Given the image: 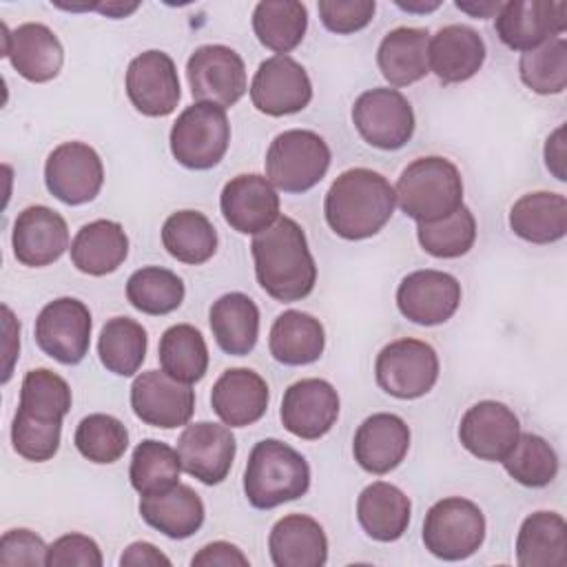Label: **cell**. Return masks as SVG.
Instances as JSON below:
<instances>
[{"instance_id":"26","label":"cell","mask_w":567,"mask_h":567,"mask_svg":"<svg viewBox=\"0 0 567 567\" xmlns=\"http://www.w3.org/2000/svg\"><path fill=\"white\" fill-rule=\"evenodd\" d=\"M430 71L443 84L474 78L485 62V42L467 24H447L430 35Z\"/></svg>"},{"instance_id":"52","label":"cell","mask_w":567,"mask_h":567,"mask_svg":"<svg viewBox=\"0 0 567 567\" xmlns=\"http://www.w3.org/2000/svg\"><path fill=\"white\" fill-rule=\"evenodd\" d=\"M120 565L122 567H168L171 565V558L164 556L153 543H146V540H137V543H131L122 556H120Z\"/></svg>"},{"instance_id":"30","label":"cell","mask_w":567,"mask_h":567,"mask_svg":"<svg viewBox=\"0 0 567 567\" xmlns=\"http://www.w3.org/2000/svg\"><path fill=\"white\" fill-rule=\"evenodd\" d=\"M412 503L403 489L392 483L374 481L357 498V518L363 532L379 540H399L410 525Z\"/></svg>"},{"instance_id":"8","label":"cell","mask_w":567,"mask_h":567,"mask_svg":"<svg viewBox=\"0 0 567 567\" xmlns=\"http://www.w3.org/2000/svg\"><path fill=\"white\" fill-rule=\"evenodd\" d=\"M379 388L394 399H419L439 379V354L421 339H396L381 348L374 361Z\"/></svg>"},{"instance_id":"35","label":"cell","mask_w":567,"mask_h":567,"mask_svg":"<svg viewBox=\"0 0 567 567\" xmlns=\"http://www.w3.org/2000/svg\"><path fill=\"white\" fill-rule=\"evenodd\" d=\"M516 563L520 567L567 565V523L558 512H534L520 523Z\"/></svg>"},{"instance_id":"18","label":"cell","mask_w":567,"mask_h":567,"mask_svg":"<svg viewBox=\"0 0 567 567\" xmlns=\"http://www.w3.org/2000/svg\"><path fill=\"white\" fill-rule=\"evenodd\" d=\"M284 427L306 441L326 436L339 419V394L326 379H301L288 385L279 410Z\"/></svg>"},{"instance_id":"32","label":"cell","mask_w":567,"mask_h":567,"mask_svg":"<svg viewBox=\"0 0 567 567\" xmlns=\"http://www.w3.org/2000/svg\"><path fill=\"white\" fill-rule=\"evenodd\" d=\"M509 228L529 244H554L567 233V199L560 193L534 190L509 210Z\"/></svg>"},{"instance_id":"9","label":"cell","mask_w":567,"mask_h":567,"mask_svg":"<svg viewBox=\"0 0 567 567\" xmlns=\"http://www.w3.org/2000/svg\"><path fill=\"white\" fill-rule=\"evenodd\" d=\"M352 122L363 142L381 151H396L414 135L412 104L390 86L361 93L352 104Z\"/></svg>"},{"instance_id":"20","label":"cell","mask_w":567,"mask_h":567,"mask_svg":"<svg viewBox=\"0 0 567 567\" xmlns=\"http://www.w3.org/2000/svg\"><path fill=\"white\" fill-rule=\"evenodd\" d=\"M219 208L233 230L259 235L279 219V195L266 177L244 173L224 184Z\"/></svg>"},{"instance_id":"33","label":"cell","mask_w":567,"mask_h":567,"mask_svg":"<svg viewBox=\"0 0 567 567\" xmlns=\"http://www.w3.org/2000/svg\"><path fill=\"white\" fill-rule=\"evenodd\" d=\"M217 346L233 357L252 352L259 337V308L244 292H226L213 301L208 312Z\"/></svg>"},{"instance_id":"25","label":"cell","mask_w":567,"mask_h":567,"mask_svg":"<svg viewBox=\"0 0 567 567\" xmlns=\"http://www.w3.org/2000/svg\"><path fill=\"white\" fill-rule=\"evenodd\" d=\"M268 385L250 368L226 370L210 390V405L224 425L246 427L268 410Z\"/></svg>"},{"instance_id":"38","label":"cell","mask_w":567,"mask_h":567,"mask_svg":"<svg viewBox=\"0 0 567 567\" xmlns=\"http://www.w3.org/2000/svg\"><path fill=\"white\" fill-rule=\"evenodd\" d=\"M148 337L142 323L131 317H113L102 326L97 354L102 365L117 377H133L146 359Z\"/></svg>"},{"instance_id":"28","label":"cell","mask_w":567,"mask_h":567,"mask_svg":"<svg viewBox=\"0 0 567 567\" xmlns=\"http://www.w3.org/2000/svg\"><path fill=\"white\" fill-rule=\"evenodd\" d=\"M430 31L421 27H396L388 31L377 49L381 75L392 86H410L430 73Z\"/></svg>"},{"instance_id":"7","label":"cell","mask_w":567,"mask_h":567,"mask_svg":"<svg viewBox=\"0 0 567 567\" xmlns=\"http://www.w3.org/2000/svg\"><path fill=\"white\" fill-rule=\"evenodd\" d=\"M485 540V516L474 501L447 496L436 501L423 520V545L441 560H465Z\"/></svg>"},{"instance_id":"56","label":"cell","mask_w":567,"mask_h":567,"mask_svg":"<svg viewBox=\"0 0 567 567\" xmlns=\"http://www.w3.org/2000/svg\"><path fill=\"white\" fill-rule=\"evenodd\" d=\"M137 7H140L137 2H97L95 11H100L102 16H109V18H126Z\"/></svg>"},{"instance_id":"24","label":"cell","mask_w":567,"mask_h":567,"mask_svg":"<svg viewBox=\"0 0 567 567\" xmlns=\"http://www.w3.org/2000/svg\"><path fill=\"white\" fill-rule=\"evenodd\" d=\"M410 450L408 423L390 412L368 416L354 432V461L370 474H388L399 467Z\"/></svg>"},{"instance_id":"15","label":"cell","mask_w":567,"mask_h":567,"mask_svg":"<svg viewBox=\"0 0 567 567\" xmlns=\"http://www.w3.org/2000/svg\"><path fill=\"white\" fill-rule=\"evenodd\" d=\"M131 408L146 425L182 427L195 412V390L164 370H148L135 377L131 385Z\"/></svg>"},{"instance_id":"50","label":"cell","mask_w":567,"mask_h":567,"mask_svg":"<svg viewBox=\"0 0 567 567\" xmlns=\"http://www.w3.org/2000/svg\"><path fill=\"white\" fill-rule=\"evenodd\" d=\"M97 543L84 534H64L47 549V567H102Z\"/></svg>"},{"instance_id":"49","label":"cell","mask_w":567,"mask_h":567,"mask_svg":"<svg viewBox=\"0 0 567 567\" xmlns=\"http://www.w3.org/2000/svg\"><path fill=\"white\" fill-rule=\"evenodd\" d=\"M49 545L31 529H9L0 538L2 567H40L47 565Z\"/></svg>"},{"instance_id":"29","label":"cell","mask_w":567,"mask_h":567,"mask_svg":"<svg viewBox=\"0 0 567 567\" xmlns=\"http://www.w3.org/2000/svg\"><path fill=\"white\" fill-rule=\"evenodd\" d=\"M73 266L91 277L115 272L128 255V237L122 224L113 219H95L84 224L71 241Z\"/></svg>"},{"instance_id":"17","label":"cell","mask_w":567,"mask_h":567,"mask_svg":"<svg viewBox=\"0 0 567 567\" xmlns=\"http://www.w3.org/2000/svg\"><path fill=\"white\" fill-rule=\"evenodd\" d=\"M461 303V284L443 270H414L396 288L399 312L419 326L445 323Z\"/></svg>"},{"instance_id":"45","label":"cell","mask_w":567,"mask_h":567,"mask_svg":"<svg viewBox=\"0 0 567 567\" xmlns=\"http://www.w3.org/2000/svg\"><path fill=\"white\" fill-rule=\"evenodd\" d=\"M520 80L538 95H556L567 86V40L554 38L525 51L518 62Z\"/></svg>"},{"instance_id":"48","label":"cell","mask_w":567,"mask_h":567,"mask_svg":"<svg viewBox=\"0 0 567 567\" xmlns=\"http://www.w3.org/2000/svg\"><path fill=\"white\" fill-rule=\"evenodd\" d=\"M317 9L328 31L348 35L370 24L377 4L374 0H321Z\"/></svg>"},{"instance_id":"3","label":"cell","mask_w":567,"mask_h":567,"mask_svg":"<svg viewBox=\"0 0 567 567\" xmlns=\"http://www.w3.org/2000/svg\"><path fill=\"white\" fill-rule=\"evenodd\" d=\"M310 487V465L277 439L255 443L244 470V494L257 509H272L301 498Z\"/></svg>"},{"instance_id":"4","label":"cell","mask_w":567,"mask_h":567,"mask_svg":"<svg viewBox=\"0 0 567 567\" xmlns=\"http://www.w3.org/2000/svg\"><path fill=\"white\" fill-rule=\"evenodd\" d=\"M394 195L408 217L416 224H430L463 206V179L447 157L425 155L401 171Z\"/></svg>"},{"instance_id":"12","label":"cell","mask_w":567,"mask_h":567,"mask_svg":"<svg viewBox=\"0 0 567 567\" xmlns=\"http://www.w3.org/2000/svg\"><path fill=\"white\" fill-rule=\"evenodd\" d=\"M44 184L55 199L69 206L86 204L97 197L104 184L102 159L84 142H64L47 157Z\"/></svg>"},{"instance_id":"44","label":"cell","mask_w":567,"mask_h":567,"mask_svg":"<svg viewBox=\"0 0 567 567\" xmlns=\"http://www.w3.org/2000/svg\"><path fill=\"white\" fill-rule=\"evenodd\" d=\"M416 239L421 248L439 259H456L476 241V219L472 210L463 204L452 215L430 221V224H416Z\"/></svg>"},{"instance_id":"6","label":"cell","mask_w":567,"mask_h":567,"mask_svg":"<svg viewBox=\"0 0 567 567\" xmlns=\"http://www.w3.org/2000/svg\"><path fill=\"white\" fill-rule=\"evenodd\" d=\"M171 153L190 171H208L221 162L230 144L226 109L195 102L186 106L171 128Z\"/></svg>"},{"instance_id":"40","label":"cell","mask_w":567,"mask_h":567,"mask_svg":"<svg viewBox=\"0 0 567 567\" xmlns=\"http://www.w3.org/2000/svg\"><path fill=\"white\" fill-rule=\"evenodd\" d=\"M179 474L182 461L177 450H173L171 445L155 439H144L133 450L128 478L140 496L162 494L171 489L179 483Z\"/></svg>"},{"instance_id":"19","label":"cell","mask_w":567,"mask_h":567,"mask_svg":"<svg viewBox=\"0 0 567 567\" xmlns=\"http://www.w3.org/2000/svg\"><path fill=\"white\" fill-rule=\"evenodd\" d=\"M235 452V436L230 427L221 423L199 421L186 425L177 439L182 470L204 485H217L228 476Z\"/></svg>"},{"instance_id":"27","label":"cell","mask_w":567,"mask_h":567,"mask_svg":"<svg viewBox=\"0 0 567 567\" xmlns=\"http://www.w3.org/2000/svg\"><path fill=\"white\" fill-rule=\"evenodd\" d=\"M275 567H323L328 560V538L323 527L306 514L279 518L268 536Z\"/></svg>"},{"instance_id":"42","label":"cell","mask_w":567,"mask_h":567,"mask_svg":"<svg viewBox=\"0 0 567 567\" xmlns=\"http://www.w3.org/2000/svg\"><path fill=\"white\" fill-rule=\"evenodd\" d=\"M71 388L60 374L47 368H35L22 379L18 412L33 419L62 423L64 414L71 410Z\"/></svg>"},{"instance_id":"31","label":"cell","mask_w":567,"mask_h":567,"mask_svg":"<svg viewBox=\"0 0 567 567\" xmlns=\"http://www.w3.org/2000/svg\"><path fill=\"white\" fill-rule=\"evenodd\" d=\"M140 516L146 525L164 536L182 540L202 527L206 509L199 494L190 485L177 483L162 494L142 496Z\"/></svg>"},{"instance_id":"41","label":"cell","mask_w":567,"mask_h":567,"mask_svg":"<svg viewBox=\"0 0 567 567\" xmlns=\"http://www.w3.org/2000/svg\"><path fill=\"white\" fill-rule=\"evenodd\" d=\"M184 281L168 268L144 266L126 281V299L144 315H168L184 301Z\"/></svg>"},{"instance_id":"23","label":"cell","mask_w":567,"mask_h":567,"mask_svg":"<svg viewBox=\"0 0 567 567\" xmlns=\"http://www.w3.org/2000/svg\"><path fill=\"white\" fill-rule=\"evenodd\" d=\"M4 47L2 55L9 58L11 66L29 82L42 84L53 80L64 64V49L58 35L42 22H24L9 31L2 24Z\"/></svg>"},{"instance_id":"39","label":"cell","mask_w":567,"mask_h":567,"mask_svg":"<svg viewBox=\"0 0 567 567\" xmlns=\"http://www.w3.org/2000/svg\"><path fill=\"white\" fill-rule=\"evenodd\" d=\"M159 365L173 379L193 385L208 370V348L202 332L190 323H175L159 337Z\"/></svg>"},{"instance_id":"2","label":"cell","mask_w":567,"mask_h":567,"mask_svg":"<svg viewBox=\"0 0 567 567\" xmlns=\"http://www.w3.org/2000/svg\"><path fill=\"white\" fill-rule=\"evenodd\" d=\"M394 206L392 184L381 173L361 166L343 171L323 199L328 226L348 241L377 235L390 221Z\"/></svg>"},{"instance_id":"34","label":"cell","mask_w":567,"mask_h":567,"mask_svg":"<svg viewBox=\"0 0 567 567\" xmlns=\"http://www.w3.org/2000/svg\"><path fill=\"white\" fill-rule=\"evenodd\" d=\"M268 348L272 359L284 365H308L323 354L326 332L317 317L301 310H286L270 328Z\"/></svg>"},{"instance_id":"13","label":"cell","mask_w":567,"mask_h":567,"mask_svg":"<svg viewBox=\"0 0 567 567\" xmlns=\"http://www.w3.org/2000/svg\"><path fill=\"white\" fill-rule=\"evenodd\" d=\"M567 27L563 0H509L494 18L496 35L512 51H532L547 40L560 38Z\"/></svg>"},{"instance_id":"57","label":"cell","mask_w":567,"mask_h":567,"mask_svg":"<svg viewBox=\"0 0 567 567\" xmlns=\"http://www.w3.org/2000/svg\"><path fill=\"white\" fill-rule=\"evenodd\" d=\"M396 4L405 11H412V13H427V11L439 9L441 2H436V0L434 2H401V0H396Z\"/></svg>"},{"instance_id":"22","label":"cell","mask_w":567,"mask_h":567,"mask_svg":"<svg viewBox=\"0 0 567 567\" xmlns=\"http://www.w3.org/2000/svg\"><path fill=\"white\" fill-rule=\"evenodd\" d=\"M11 246L22 266H49L69 248V226L64 217L49 206H27L13 221Z\"/></svg>"},{"instance_id":"1","label":"cell","mask_w":567,"mask_h":567,"mask_svg":"<svg viewBox=\"0 0 567 567\" xmlns=\"http://www.w3.org/2000/svg\"><path fill=\"white\" fill-rule=\"evenodd\" d=\"M257 284L277 301L290 303L308 297L317 284V264L303 228L286 215L255 235L250 244Z\"/></svg>"},{"instance_id":"36","label":"cell","mask_w":567,"mask_h":567,"mask_svg":"<svg viewBox=\"0 0 567 567\" xmlns=\"http://www.w3.org/2000/svg\"><path fill=\"white\" fill-rule=\"evenodd\" d=\"M308 29V9L297 0H264L252 11V31L257 40L286 55L297 49Z\"/></svg>"},{"instance_id":"53","label":"cell","mask_w":567,"mask_h":567,"mask_svg":"<svg viewBox=\"0 0 567 567\" xmlns=\"http://www.w3.org/2000/svg\"><path fill=\"white\" fill-rule=\"evenodd\" d=\"M545 164L558 182L567 179V173H565V126L563 124L545 142Z\"/></svg>"},{"instance_id":"14","label":"cell","mask_w":567,"mask_h":567,"mask_svg":"<svg viewBox=\"0 0 567 567\" xmlns=\"http://www.w3.org/2000/svg\"><path fill=\"white\" fill-rule=\"evenodd\" d=\"M312 100V82L306 69L290 55H272L259 64L250 82V102L270 117L303 111Z\"/></svg>"},{"instance_id":"54","label":"cell","mask_w":567,"mask_h":567,"mask_svg":"<svg viewBox=\"0 0 567 567\" xmlns=\"http://www.w3.org/2000/svg\"><path fill=\"white\" fill-rule=\"evenodd\" d=\"M2 315H4V332H7V341H4V354H7V365H4V377L2 381H9L11 377V365H13V359L20 350V323H16L11 310L7 306H2Z\"/></svg>"},{"instance_id":"43","label":"cell","mask_w":567,"mask_h":567,"mask_svg":"<svg viewBox=\"0 0 567 567\" xmlns=\"http://www.w3.org/2000/svg\"><path fill=\"white\" fill-rule=\"evenodd\" d=\"M505 472L525 487H545L558 474V456L554 447L538 434H518L514 447L501 461Z\"/></svg>"},{"instance_id":"16","label":"cell","mask_w":567,"mask_h":567,"mask_svg":"<svg viewBox=\"0 0 567 567\" xmlns=\"http://www.w3.org/2000/svg\"><path fill=\"white\" fill-rule=\"evenodd\" d=\"M124 86L131 104L146 117L171 115L182 97L175 62L157 49L144 51L128 62Z\"/></svg>"},{"instance_id":"55","label":"cell","mask_w":567,"mask_h":567,"mask_svg":"<svg viewBox=\"0 0 567 567\" xmlns=\"http://www.w3.org/2000/svg\"><path fill=\"white\" fill-rule=\"evenodd\" d=\"M503 2H492V0H483V2H461L456 0V9L474 16V18H496V13L501 11Z\"/></svg>"},{"instance_id":"46","label":"cell","mask_w":567,"mask_h":567,"mask_svg":"<svg viewBox=\"0 0 567 567\" xmlns=\"http://www.w3.org/2000/svg\"><path fill=\"white\" fill-rule=\"evenodd\" d=\"M73 443L78 452L91 463L109 465L124 456L128 447V430L120 419L95 412L78 423Z\"/></svg>"},{"instance_id":"5","label":"cell","mask_w":567,"mask_h":567,"mask_svg":"<svg viewBox=\"0 0 567 567\" xmlns=\"http://www.w3.org/2000/svg\"><path fill=\"white\" fill-rule=\"evenodd\" d=\"M328 168L330 148L315 131H284L266 151V179L284 193L310 190L323 179Z\"/></svg>"},{"instance_id":"10","label":"cell","mask_w":567,"mask_h":567,"mask_svg":"<svg viewBox=\"0 0 567 567\" xmlns=\"http://www.w3.org/2000/svg\"><path fill=\"white\" fill-rule=\"evenodd\" d=\"M186 78L197 102L228 109L246 93V66L241 55L226 44L197 47L186 62Z\"/></svg>"},{"instance_id":"51","label":"cell","mask_w":567,"mask_h":567,"mask_svg":"<svg viewBox=\"0 0 567 567\" xmlns=\"http://www.w3.org/2000/svg\"><path fill=\"white\" fill-rule=\"evenodd\" d=\"M193 567H248V558L244 556V551L226 540H215L204 545L193 558H190Z\"/></svg>"},{"instance_id":"37","label":"cell","mask_w":567,"mask_h":567,"mask_svg":"<svg viewBox=\"0 0 567 567\" xmlns=\"http://www.w3.org/2000/svg\"><path fill=\"white\" fill-rule=\"evenodd\" d=\"M162 244L173 259L199 266L215 255L217 230L204 213L177 210L162 226Z\"/></svg>"},{"instance_id":"21","label":"cell","mask_w":567,"mask_h":567,"mask_svg":"<svg viewBox=\"0 0 567 567\" xmlns=\"http://www.w3.org/2000/svg\"><path fill=\"white\" fill-rule=\"evenodd\" d=\"M520 434L518 416L501 401H478L458 423L461 445L476 458L503 461Z\"/></svg>"},{"instance_id":"47","label":"cell","mask_w":567,"mask_h":567,"mask_svg":"<svg viewBox=\"0 0 567 567\" xmlns=\"http://www.w3.org/2000/svg\"><path fill=\"white\" fill-rule=\"evenodd\" d=\"M60 436H62L60 421L33 419L16 410V416L11 423V443L22 458L33 463H44L53 458L60 447Z\"/></svg>"},{"instance_id":"11","label":"cell","mask_w":567,"mask_h":567,"mask_svg":"<svg viewBox=\"0 0 567 567\" xmlns=\"http://www.w3.org/2000/svg\"><path fill=\"white\" fill-rule=\"evenodd\" d=\"M91 328L93 321L86 303L75 297H60L40 310L33 334L47 357L75 365L89 352Z\"/></svg>"}]
</instances>
